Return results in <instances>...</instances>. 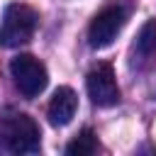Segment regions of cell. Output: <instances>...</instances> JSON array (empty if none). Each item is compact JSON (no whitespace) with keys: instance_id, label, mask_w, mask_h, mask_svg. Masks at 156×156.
Returning <instances> with one entry per match:
<instances>
[{"instance_id":"1","label":"cell","mask_w":156,"mask_h":156,"mask_svg":"<svg viewBox=\"0 0 156 156\" xmlns=\"http://www.w3.org/2000/svg\"><path fill=\"white\" fill-rule=\"evenodd\" d=\"M132 15V0H110L90 22L88 27V41L93 49L110 46L117 34L124 29L127 20Z\"/></svg>"},{"instance_id":"5","label":"cell","mask_w":156,"mask_h":156,"mask_svg":"<svg viewBox=\"0 0 156 156\" xmlns=\"http://www.w3.org/2000/svg\"><path fill=\"white\" fill-rule=\"evenodd\" d=\"M85 85H88L90 100L95 105H100V107H110V105H115L119 100V85H117V78H115V71L105 61L95 63L88 71Z\"/></svg>"},{"instance_id":"2","label":"cell","mask_w":156,"mask_h":156,"mask_svg":"<svg viewBox=\"0 0 156 156\" xmlns=\"http://www.w3.org/2000/svg\"><path fill=\"white\" fill-rule=\"evenodd\" d=\"M0 139L2 146L12 154H37L41 146L37 122L22 112H12L0 119Z\"/></svg>"},{"instance_id":"7","label":"cell","mask_w":156,"mask_h":156,"mask_svg":"<svg viewBox=\"0 0 156 156\" xmlns=\"http://www.w3.org/2000/svg\"><path fill=\"white\" fill-rule=\"evenodd\" d=\"M134 56H139V61H151L156 56V20H149L136 37L134 44Z\"/></svg>"},{"instance_id":"6","label":"cell","mask_w":156,"mask_h":156,"mask_svg":"<svg viewBox=\"0 0 156 156\" xmlns=\"http://www.w3.org/2000/svg\"><path fill=\"white\" fill-rule=\"evenodd\" d=\"M76 107H78L76 93L68 85L56 88L54 95H51V102H49V119H51V124H56V127L68 124L73 119V115H76Z\"/></svg>"},{"instance_id":"3","label":"cell","mask_w":156,"mask_h":156,"mask_svg":"<svg viewBox=\"0 0 156 156\" xmlns=\"http://www.w3.org/2000/svg\"><path fill=\"white\" fill-rule=\"evenodd\" d=\"M37 12L29 5L22 2H10L2 12V22H0V46H22L27 44L34 32H37Z\"/></svg>"},{"instance_id":"8","label":"cell","mask_w":156,"mask_h":156,"mask_svg":"<svg viewBox=\"0 0 156 156\" xmlns=\"http://www.w3.org/2000/svg\"><path fill=\"white\" fill-rule=\"evenodd\" d=\"M98 151V136L90 132V129H83L68 146H66V154L68 156H90Z\"/></svg>"},{"instance_id":"4","label":"cell","mask_w":156,"mask_h":156,"mask_svg":"<svg viewBox=\"0 0 156 156\" xmlns=\"http://www.w3.org/2000/svg\"><path fill=\"white\" fill-rule=\"evenodd\" d=\"M10 73H12V80L17 85V90L24 95V98H37L44 88H46V66L34 58L32 54H20L10 61Z\"/></svg>"}]
</instances>
